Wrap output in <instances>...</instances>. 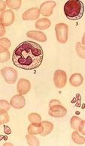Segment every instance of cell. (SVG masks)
<instances>
[{
    "label": "cell",
    "mask_w": 85,
    "mask_h": 146,
    "mask_svg": "<svg viewBox=\"0 0 85 146\" xmlns=\"http://www.w3.org/2000/svg\"><path fill=\"white\" fill-rule=\"evenodd\" d=\"M84 5L79 0H69L64 5V14L69 20H78L83 17Z\"/></svg>",
    "instance_id": "2"
},
{
    "label": "cell",
    "mask_w": 85,
    "mask_h": 146,
    "mask_svg": "<svg viewBox=\"0 0 85 146\" xmlns=\"http://www.w3.org/2000/svg\"><path fill=\"white\" fill-rule=\"evenodd\" d=\"M78 130L82 135H85V121H82V123L79 127Z\"/></svg>",
    "instance_id": "27"
},
{
    "label": "cell",
    "mask_w": 85,
    "mask_h": 146,
    "mask_svg": "<svg viewBox=\"0 0 85 146\" xmlns=\"http://www.w3.org/2000/svg\"><path fill=\"white\" fill-rule=\"evenodd\" d=\"M71 126L75 130H78V128L81 125V124L82 123V120L81 118L77 117V116H73L71 118Z\"/></svg>",
    "instance_id": "19"
},
{
    "label": "cell",
    "mask_w": 85,
    "mask_h": 146,
    "mask_svg": "<svg viewBox=\"0 0 85 146\" xmlns=\"http://www.w3.org/2000/svg\"><path fill=\"white\" fill-rule=\"evenodd\" d=\"M57 104H61L60 101H59L58 100H52L49 104V106L51 107L52 106H54V105H57Z\"/></svg>",
    "instance_id": "28"
},
{
    "label": "cell",
    "mask_w": 85,
    "mask_h": 146,
    "mask_svg": "<svg viewBox=\"0 0 85 146\" xmlns=\"http://www.w3.org/2000/svg\"><path fill=\"white\" fill-rule=\"evenodd\" d=\"M55 32L58 42L60 44H66L67 42L69 27L66 23H57L55 26Z\"/></svg>",
    "instance_id": "3"
},
{
    "label": "cell",
    "mask_w": 85,
    "mask_h": 146,
    "mask_svg": "<svg viewBox=\"0 0 85 146\" xmlns=\"http://www.w3.org/2000/svg\"><path fill=\"white\" fill-rule=\"evenodd\" d=\"M15 16L11 10L4 11L0 15V23L3 26H9L14 22Z\"/></svg>",
    "instance_id": "6"
},
{
    "label": "cell",
    "mask_w": 85,
    "mask_h": 146,
    "mask_svg": "<svg viewBox=\"0 0 85 146\" xmlns=\"http://www.w3.org/2000/svg\"><path fill=\"white\" fill-rule=\"evenodd\" d=\"M28 118L31 123H40L41 121V118L40 115L38 113H35V112L29 115Z\"/></svg>",
    "instance_id": "23"
},
{
    "label": "cell",
    "mask_w": 85,
    "mask_h": 146,
    "mask_svg": "<svg viewBox=\"0 0 85 146\" xmlns=\"http://www.w3.org/2000/svg\"><path fill=\"white\" fill-rule=\"evenodd\" d=\"M69 82H70V84L74 87H78L83 83L84 78L81 74L75 73L71 76L69 79Z\"/></svg>",
    "instance_id": "15"
},
{
    "label": "cell",
    "mask_w": 85,
    "mask_h": 146,
    "mask_svg": "<svg viewBox=\"0 0 85 146\" xmlns=\"http://www.w3.org/2000/svg\"><path fill=\"white\" fill-rule=\"evenodd\" d=\"M9 120H10V118H9V115H8L7 111L0 110V124H5L9 121Z\"/></svg>",
    "instance_id": "24"
},
{
    "label": "cell",
    "mask_w": 85,
    "mask_h": 146,
    "mask_svg": "<svg viewBox=\"0 0 85 146\" xmlns=\"http://www.w3.org/2000/svg\"><path fill=\"white\" fill-rule=\"evenodd\" d=\"M26 139L27 143L29 145H39V139L33 134H27L26 136Z\"/></svg>",
    "instance_id": "20"
},
{
    "label": "cell",
    "mask_w": 85,
    "mask_h": 146,
    "mask_svg": "<svg viewBox=\"0 0 85 146\" xmlns=\"http://www.w3.org/2000/svg\"><path fill=\"white\" fill-rule=\"evenodd\" d=\"M82 44L85 45V33L84 34L83 38H82Z\"/></svg>",
    "instance_id": "32"
},
{
    "label": "cell",
    "mask_w": 85,
    "mask_h": 146,
    "mask_svg": "<svg viewBox=\"0 0 85 146\" xmlns=\"http://www.w3.org/2000/svg\"><path fill=\"white\" fill-rule=\"evenodd\" d=\"M1 46H4L5 48L8 49L11 46V42L10 40H8L6 38H1Z\"/></svg>",
    "instance_id": "26"
},
{
    "label": "cell",
    "mask_w": 85,
    "mask_h": 146,
    "mask_svg": "<svg viewBox=\"0 0 85 146\" xmlns=\"http://www.w3.org/2000/svg\"><path fill=\"white\" fill-rule=\"evenodd\" d=\"M51 25V20L48 18H41L38 20L35 23V26L37 29L39 30H45L48 29Z\"/></svg>",
    "instance_id": "14"
},
{
    "label": "cell",
    "mask_w": 85,
    "mask_h": 146,
    "mask_svg": "<svg viewBox=\"0 0 85 146\" xmlns=\"http://www.w3.org/2000/svg\"><path fill=\"white\" fill-rule=\"evenodd\" d=\"M49 115L55 118H63L67 114V110L61 104H57L50 107Z\"/></svg>",
    "instance_id": "7"
},
{
    "label": "cell",
    "mask_w": 85,
    "mask_h": 146,
    "mask_svg": "<svg viewBox=\"0 0 85 146\" xmlns=\"http://www.w3.org/2000/svg\"><path fill=\"white\" fill-rule=\"evenodd\" d=\"M4 132H5V133H6V134H11V129L8 127H5Z\"/></svg>",
    "instance_id": "31"
},
{
    "label": "cell",
    "mask_w": 85,
    "mask_h": 146,
    "mask_svg": "<svg viewBox=\"0 0 85 146\" xmlns=\"http://www.w3.org/2000/svg\"><path fill=\"white\" fill-rule=\"evenodd\" d=\"M54 82L57 88H63L65 87L67 82V74L64 70H57L55 71Z\"/></svg>",
    "instance_id": "5"
},
{
    "label": "cell",
    "mask_w": 85,
    "mask_h": 146,
    "mask_svg": "<svg viewBox=\"0 0 85 146\" xmlns=\"http://www.w3.org/2000/svg\"><path fill=\"white\" fill-rule=\"evenodd\" d=\"M7 4H6V1H2L1 2V8H0V10L2 12H3L5 10V8L6 7Z\"/></svg>",
    "instance_id": "29"
},
{
    "label": "cell",
    "mask_w": 85,
    "mask_h": 146,
    "mask_svg": "<svg viewBox=\"0 0 85 146\" xmlns=\"http://www.w3.org/2000/svg\"><path fill=\"white\" fill-rule=\"evenodd\" d=\"M4 27L5 26H3L2 25H1V27H0V29H1V32H0V36L1 37H2L5 34V29Z\"/></svg>",
    "instance_id": "30"
},
{
    "label": "cell",
    "mask_w": 85,
    "mask_h": 146,
    "mask_svg": "<svg viewBox=\"0 0 85 146\" xmlns=\"http://www.w3.org/2000/svg\"><path fill=\"white\" fill-rule=\"evenodd\" d=\"M6 4L8 8L17 10L21 5V0H7Z\"/></svg>",
    "instance_id": "18"
},
{
    "label": "cell",
    "mask_w": 85,
    "mask_h": 146,
    "mask_svg": "<svg viewBox=\"0 0 85 146\" xmlns=\"http://www.w3.org/2000/svg\"><path fill=\"white\" fill-rule=\"evenodd\" d=\"M1 74L5 81L8 84H14L17 80V70L10 67H5L2 68L1 70Z\"/></svg>",
    "instance_id": "4"
},
{
    "label": "cell",
    "mask_w": 85,
    "mask_h": 146,
    "mask_svg": "<svg viewBox=\"0 0 85 146\" xmlns=\"http://www.w3.org/2000/svg\"><path fill=\"white\" fill-rule=\"evenodd\" d=\"M17 89L20 94H27L31 89V83L28 80L24 78H21L19 80L17 86Z\"/></svg>",
    "instance_id": "9"
},
{
    "label": "cell",
    "mask_w": 85,
    "mask_h": 146,
    "mask_svg": "<svg viewBox=\"0 0 85 146\" xmlns=\"http://www.w3.org/2000/svg\"><path fill=\"white\" fill-rule=\"evenodd\" d=\"M40 9L38 8H31L23 14V20H37L40 16Z\"/></svg>",
    "instance_id": "11"
},
{
    "label": "cell",
    "mask_w": 85,
    "mask_h": 146,
    "mask_svg": "<svg viewBox=\"0 0 85 146\" xmlns=\"http://www.w3.org/2000/svg\"><path fill=\"white\" fill-rule=\"evenodd\" d=\"M11 104L5 100H2L0 101V109L1 110H4V111H7L8 112L9 109H10Z\"/></svg>",
    "instance_id": "25"
},
{
    "label": "cell",
    "mask_w": 85,
    "mask_h": 146,
    "mask_svg": "<svg viewBox=\"0 0 85 146\" xmlns=\"http://www.w3.org/2000/svg\"><path fill=\"white\" fill-rule=\"evenodd\" d=\"M75 50H76L78 56L80 58L85 59V46H82L81 43L78 42L75 46Z\"/></svg>",
    "instance_id": "22"
},
{
    "label": "cell",
    "mask_w": 85,
    "mask_h": 146,
    "mask_svg": "<svg viewBox=\"0 0 85 146\" xmlns=\"http://www.w3.org/2000/svg\"><path fill=\"white\" fill-rule=\"evenodd\" d=\"M42 47L34 41L25 40L14 50L12 62L17 68L23 70L38 68L43 62Z\"/></svg>",
    "instance_id": "1"
},
{
    "label": "cell",
    "mask_w": 85,
    "mask_h": 146,
    "mask_svg": "<svg viewBox=\"0 0 85 146\" xmlns=\"http://www.w3.org/2000/svg\"><path fill=\"white\" fill-rule=\"evenodd\" d=\"M57 5V3L54 1H47L41 5L40 13L45 17H50L53 14V10Z\"/></svg>",
    "instance_id": "8"
},
{
    "label": "cell",
    "mask_w": 85,
    "mask_h": 146,
    "mask_svg": "<svg viewBox=\"0 0 85 146\" xmlns=\"http://www.w3.org/2000/svg\"><path fill=\"white\" fill-rule=\"evenodd\" d=\"M43 125L41 124V122L40 123H32L29 124L27 129L28 133L33 134V135H38V134H41L43 131Z\"/></svg>",
    "instance_id": "13"
},
{
    "label": "cell",
    "mask_w": 85,
    "mask_h": 146,
    "mask_svg": "<svg viewBox=\"0 0 85 146\" xmlns=\"http://www.w3.org/2000/svg\"><path fill=\"white\" fill-rule=\"evenodd\" d=\"M41 124L43 125V131L42 133H41V135L42 136H48L49 133H51V131L53 130V128H54V124L50 121H45L41 122Z\"/></svg>",
    "instance_id": "16"
},
{
    "label": "cell",
    "mask_w": 85,
    "mask_h": 146,
    "mask_svg": "<svg viewBox=\"0 0 85 146\" xmlns=\"http://www.w3.org/2000/svg\"><path fill=\"white\" fill-rule=\"evenodd\" d=\"M1 62H5L10 58V53L8 49L1 46Z\"/></svg>",
    "instance_id": "21"
},
{
    "label": "cell",
    "mask_w": 85,
    "mask_h": 146,
    "mask_svg": "<svg viewBox=\"0 0 85 146\" xmlns=\"http://www.w3.org/2000/svg\"><path fill=\"white\" fill-rule=\"evenodd\" d=\"M11 106L17 110L23 108L26 105V100L22 94H16L11 99Z\"/></svg>",
    "instance_id": "10"
},
{
    "label": "cell",
    "mask_w": 85,
    "mask_h": 146,
    "mask_svg": "<svg viewBox=\"0 0 85 146\" xmlns=\"http://www.w3.org/2000/svg\"><path fill=\"white\" fill-rule=\"evenodd\" d=\"M26 35L28 38L36 40L40 42H45L47 40V36L45 33L42 32H38V31H29L26 33Z\"/></svg>",
    "instance_id": "12"
},
{
    "label": "cell",
    "mask_w": 85,
    "mask_h": 146,
    "mask_svg": "<svg viewBox=\"0 0 85 146\" xmlns=\"http://www.w3.org/2000/svg\"><path fill=\"white\" fill-rule=\"evenodd\" d=\"M72 139L73 142L76 143V144L83 145L85 143V138L79 135L78 132L77 131H74L72 134Z\"/></svg>",
    "instance_id": "17"
},
{
    "label": "cell",
    "mask_w": 85,
    "mask_h": 146,
    "mask_svg": "<svg viewBox=\"0 0 85 146\" xmlns=\"http://www.w3.org/2000/svg\"><path fill=\"white\" fill-rule=\"evenodd\" d=\"M3 145H13L11 143H5Z\"/></svg>",
    "instance_id": "33"
}]
</instances>
